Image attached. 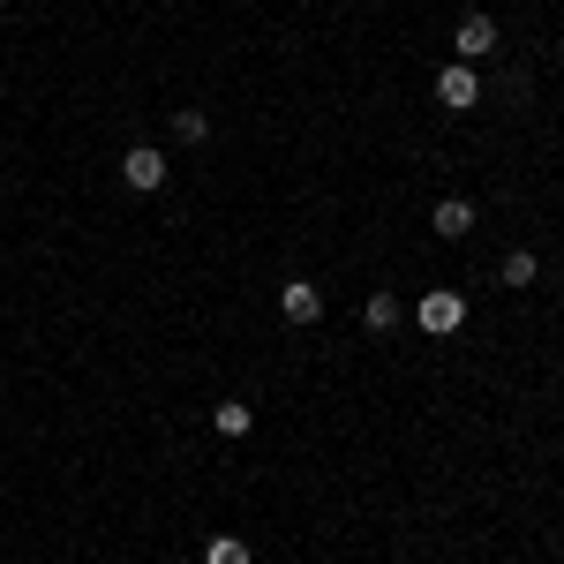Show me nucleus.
<instances>
[{
  "label": "nucleus",
  "mask_w": 564,
  "mask_h": 564,
  "mask_svg": "<svg viewBox=\"0 0 564 564\" xmlns=\"http://www.w3.org/2000/svg\"><path fill=\"white\" fill-rule=\"evenodd\" d=\"M436 106H452V113H467V106H481V76L467 68V61H452V68L436 76Z\"/></svg>",
  "instance_id": "f257e3e1"
},
{
  "label": "nucleus",
  "mask_w": 564,
  "mask_h": 564,
  "mask_svg": "<svg viewBox=\"0 0 564 564\" xmlns=\"http://www.w3.org/2000/svg\"><path fill=\"white\" fill-rule=\"evenodd\" d=\"M121 181H129V188H159V181H166V151H151V143L121 151Z\"/></svg>",
  "instance_id": "f03ea898"
},
{
  "label": "nucleus",
  "mask_w": 564,
  "mask_h": 564,
  "mask_svg": "<svg viewBox=\"0 0 564 564\" xmlns=\"http://www.w3.org/2000/svg\"><path fill=\"white\" fill-rule=\"evenodd\" d=\"M452 53H459L467 68L489 61V53H497V23H489V15H467V23H459V39H452Z\"/></svg>",
  "instance_id": "7ed1b4c3"
},
{
  "label": "nucleus",
  "mask_w": 564,
  "mask_h": 564,
  "mask_svg": "<svg viewBox=\"0 0 564 564\" xmlns=\"http://www.w3.org/2000/svg\"><path fill=\"white\" fill-rule=\"evenodd\" d=\"M467 324V294H422V332H459Z\"/></svg>",
  "instance_id": "20e7f679"
},
{
  "label": "nucleus",
  "mask_w": 564,
  "mask_h": 564,
  "mask_svg": "<svg viewBox=\"0 0 564 564\" xmlns=\"http://www.w3.org/2000/svg\"><path fill=\"white\" fill-rule=\"evenodd\" d=\"M279 308H286V324H316V316H324V294H316L308 279H286V286H279Z\"/></svg>",
  "instance_id": "39448f33"
},
{
  "label": "nucleus",
  "mask_w": 564,
  "mask_h": 564,
  "mask_svg": "<svg viewBox=\"0 0 564 564\" xmlns=\"http://www.w3.org/2000/svg\"><path fill=\"white\" fill-rule=\"evenodd\" d=\"M430 226L444 234V241H467V234H475V204H467V196H444V204L430 212Z\"/></svg>",
  "instance_id": "423d86ee"
},
{
  "label": "nucleus",
  "mask_w": 564,
  "mask_h": 564,
  "mask_svg": "<svg viewBox=\"0 0 564 564\" xmlns=\"http://www.w3.org/2000/svg\"><path fill=\"white\" fill-rule=\"evenodd\" d=\"M212 430H218V436H249V430H257V406H241V399H226V406L212 414Z\"/></svg>",
  "instance_id": "0eeeda50"
},
{
  "label": "nucleus",
  "mask_w": 564,
  "mask_h": 564,
  "mask_svg": "<svg viewBox=\"0 0 564 564\" xmlns=\"http://www.w3.org/2000/svg\"><path fill=\"white\" fill-rule=\"evenodd\" d=\"M497 279H505V286H534V279H542V257H534V249H512Z\"/></svg>",
  "instance_id": "6e6552de"
},
{
  "label": "nucleus",
  "mask_w": 564,
  "mask_h": 564,
  "mask_svg": "<svg viewBox=\"0 0 564 564\" xmlns=\"http://www.w3.org/2000/svg\"><path fill=\"white\" fill-rule=\"evenodd\" d=\"M174 135L181 143H204V135H212V113H204V106H174Z\"/></svg>",
  "instance_id": "1a4fd4ad"
},
{
  "label": "nucleus",
  "mask_w": 564,
  "mask_h": 564,
  "mask_svg": "<svg viewBox=\"0 0 564 564\" xmlns=\"http://www.w3.org/2000/svg\"><path fill=\"white\" fill-rule=\"evenodd\" d=\"M361 316H369V332H391V324H399V294H384V286H377Z\"/></svg>",
  "instance_id": "9d476101"
},
{
  "label": "nucleus",
  "mask_w": 564,
  "mask_h": 564,
  "mask_svg": "<svg viewBox=\"0 0 564 564\" xmlns=\"http://www.w3.org/2000/svg\"><path fill=\"white\" fill-rule=\"evenodd\" d=\"M204 564H249V542L241 534H218L212 550H204Z\"/></svg>",
  "instance_id": "9b49d317"
},
{
  "label": "nucleus",
  "mask_w": 564,
  "mask_h": 564,
  "mask_svg": "<svg viewBox=\"0 0 564 564\" xmlns=\"http://www.w3.org/2000/svg\"><path fill=\"white\" fill-rule=\"evenodd\" d=\"M557 45H564V39H557Z\"/></svg>",
  "instance_id": "f8f14e48"
}]
</instances>
